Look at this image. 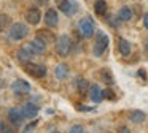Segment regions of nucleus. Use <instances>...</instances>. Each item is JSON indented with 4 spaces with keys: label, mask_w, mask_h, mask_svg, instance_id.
Here are the masks:
<instances>
[{
    "label": "nucleus",
    "mask_w": 148,
    "mask_h": 133,
    "mask_svg": "<svg viewBox=\"0 0 148 133\" xmlns=\"http://www.w3.org/2000/svg\"><path fill=\"white\" fill-rule=\"evenodd\" d=\"M110 46V38L107 37V33H103L102 30L97 32V38L94 41V48H92V54L96 57H102L105 54V51Z\"/></svg>",
    "instance_id": "nucleus-1"
},
{
    "label": "nucleus",
    "mask_w": 148,
    "mask_h": 133,
    "mask_svg": "<svg viewBox=\"0 0 148 133\" xmlns=\"http://www.w3.org/2000/svg\"><path fill=\"white\" fill-rule=\"evenodd\" d=\"M8 35L13 41H21L29 35V27H27L24 22H13L10 25V30H8Z\"/></svg>",
    "instance_id": "nucleus-2"
},
{
    "label": "nucleus",
    "mask_w": 148,
    "mask_h": 133,
    "mask_svg": "<svg viewBox=\"0 0 148 133\" xmlns=\"http://www.w3.org/2000/svg\"><path fill=\"white\" fill-rule=\"evenodd\" d=\"M54 49L61 57H67L72 51V40L69 35H61L54 41Z\"/></svg>",
    "instance_id": "nucleus-3"
},
{
    "label": "nucleus",
    "mask_w": 148,
    "mask_h": 133,
    "mask_svg": "<svg viewBox=\"0 0 148 133\" xmlns=\"http://www.w3.org/2000/svg\"><path fill=\"white\" fill-rule=\"evenodd\" d=\"M78 32H80L81 37L84 38H91L94 33H96V25H94L92 18L89 16H84L78 21Z\"/></svg>",
    "instance_id": "nucleus-4"
},
{
    "label": "nucleus",
    "mask_w": 148,
    "mask_h": 133,
    "mask_svg": "<svg viewBox=\"0 0 148 133\" xmlns=\"http://www.w3.org/2000/svg\"><path fill=\"white\" fill-rule=\"evenodd\" d=\"M58 8L65 16H75L80 10V6L75 0H58Z\"/></svg>",
    "instance_id": "nucleus-5"
},
{
    "label": "nucleus",
    "mask_w": 148,
    "mask_h": 133,
    "mask_svg": "<svg viewBox=\"0 0 148 133\" xmlns=\"http://www.w3.org/2000/svg\"><path fill=\"white\" fill-rule=\"evenodd\" d=\"M24 70H26L27 73H29L30 76H34V78H38V79H42V78H45L46 76V66L45 65H42V63H35V62H29V63H26L24 65Z\"/></svg>",
    "instance_id": "nucleus-6"
},
{
    "label": "nucleus",
    "mask_w": 148,
    "mask_h": 133,
    "mask_svg": "<svg viewBox=\"0 0 148 133\" xmlns=\"http://www.w3.org/2000/svg\"><path fill=\"white\" fill-rule=\"evenodd\" d=\"M26 48L34 54V56H40V54H43L46 51V43H45V41H42L38 37H35L34 40H30L29 43L26 44Z\"/></svg>",
    "instance_id": "nucleus-7"
},
{
    "label": "nucleus",
    "mask_w": 148,
    "mask_h": 133,
    "mask_svg": "<svg viewBox=\"0 0 148 133\" xmlns=\"http://www.w3.org/2000/svg\"><path fill=\"white\" fill-rule=\"evenodd\" d=\"M24 114L21 113V109H18V108H11L10 111H8V122L11 124L13 127H21L24 122Z\"/></svg>",
    "instance_id": "nucleus-8"
},
{
    "label": "nucleus",
    "mask_w": 148,
    "mask_h": 133,
    "mask_svg": "<svg viewBox=\"0 0 148 133\" xmlns=\"http://www.w3.org/2000/svg\"><path fill=\"white\" fill-rule=\"evenodd\" d=\"M26 21L29 22L30 25H37L40 21H42V11H40L38 6H30L26 11Z\"/></svg>",
    "instance_id": "nucleus-9"
},
{
    "label": "nucleus",
    "mask_w": 148,
    "mask_h": 133,
    "mask_svg": "<svg viewBox=\"0 0 148 133\" xmlns=\"http://www.w3.org/2000/svg\"><path fill=\"white\" fill-rule=\"evenodd\" d=\"M11 90L16 95H26L30 92V84L26 79H16V81L11 84Z\"/></svg>",
    "instance_id": "nucleus-10"
},
{
    "label": "nucleus",
    "mask_w": 148,
    "mask_h": 133,
    "mask_svg": "<svg viewBox=\"0 0 148 133\" xmlns=\"http://www.w3.org/2000/svg\"><path fill=\"white\" fill-rule=\"evenodd\" d=\"M43 19H45V24L48 25L49 29L58 27V24H59V14H58V11H56L54 8L46 10V13H45V16H43Z\"/></svg>",
    "instance_id": "nucleus-11"
},
{
    "label": "nucleus",
    "mask_w": 148,
    "mask_h": 133,
    "mask_svg": "<svg viewBox=\"0 0 148 133\" xmlns=\"http://www.w3.org/2000/svg\"><path fill=\"white\" fill-rule=\"evenodd\" d=\"M38 106H37L35 103H32V101H29V103H24L23 106H21V113L24 114V117L26 119H34V117L38 114Z\"/></svg>",
    "instance_id": "nucleus-12"
},
{
    "label": "nucleus",
    "mask_w": 148,
    "mask_h": 133,
    "mask_svg": "<svg viewBox=\"0 0 148 133\" xmlns=\"http://www.w3.org/2000/svg\"><path fill=\"white\" fill-rule=\"evenodd\" d=\"M88 94H89V98H91V101H92V103H100V101L103 100V90L97 84L91 86Z\"/></svg>",
    "instance_id": "nucleus-13"
},
{
    "label": "nucleus",
    "mask_w": 148,
    "mask_h": 133,
    "mask_svg": "<svg viewBox=\"0 0 148 133\" xmlns=\"http://www.w3.org/2000/svg\"><path fill=\"white\" fill-rule=\"evenodd\" d=\"M32 56H34V54L30 52V51L27 49L26 46L16 51V59H18V62H19V63H23V65H26V63L32 62Z\"/></svg>",
    "instance_id": "nucleus-14"
},
{
    "label": "nucleus",
    "mask_w": 148,
    "mask_h": 133,
    "mask_svg": "<svg viewBox=\"0 0 148 133\" xmlns=\"http://www.w3.org/2000/svg\"><path fill=\"white\" fill-rule=\"evenodd\" d=\"M69 71H70V68H69L67 63H59V65L54 66V76L59 79V81L67 79L69 78Z\"/></svg>",
    "instance_id": "nucleus-15"
},
{
    "label": "nucleus",
    "mask_w": 148,
    "mask_h": 133,
    "mask_svg": "<svg viewBox=\"0 0 148 133\" xmlns=\"http://www.w3.org/2000/svg\"><path fill=\"white\" fill-rule=\"evenodd\" d=\"M118 51L123 57H129L132 52V44L129 43L126 38H119L118 40Z\"/></svg>",
    "instance_id": "nucleus-16"
},
{
    "label": "nucleus",
    "mask_w": 148,
    "mask_h": 133,
    "mask_svg": "<svg viewBox=\"0 0 148 133\" xmlns=\"http://www.w3.org/2000/svg\"><path fill=\"white\" fill-rule=\"evenodd\" d=\"M89 82H88V79L84 78H77L75 79V89L78 90V94L80 95H86L88 92H89Z\"/></svg>",
    "instance_id": "nucleus-17"
},
{
    "label": "nucleus",
    "mask_w": 148,
    "mask_h": 133,
    "mask_svg": "<svg viewBox=\"0 0 148 133\" xmlns=\"http://www.w3.org/2000/svg\"><path fill=\"white\" fill-rule=\"evenodd\" d=\"M127 117H129V120L134 122V124H142V122H145V119H147V114H145L143 111H140V109H132V111H129Z\"/></svg>",
    "instance_id": "nucleus-18"
},
{
    "label": "nucleus",
    "mask_w": 148,
    "mask_h": 133,
    "mask_svg": "<svg viewBox=\"0 0 148 133\" xmlns=\"http://www.w3.org/2000/svg\"><path fill=\"white\" fill-rule=\"evenodd\" d=\"M132 16H134V13H132V10L129 8V6H123V8H119L118 19L121 22H129L132 19Z\"/></svg>",
    "instance_id": "nucleus-19"
},
{
    "label": "nucleus",
    "mask_w": 148,
    "mask_h": 133,
    "mask_svg": "<svg viewBox=\"0 0 148 133\" xmlns=\"http://www.w3.org/2000/svg\"><path fill=\"white\" fill-rule=\"evenodd\" d=\"M107 10H108V5H107L105 0H96L94 2V13L97 16H103L107 13Z\"/></svg>",
    "instance_id": "nucleus-20"
},
{
    "label": "nucleus",
    "mask_w": 148,
    "mask_h": 133,
    "mask_svg": "<svg viewBox=\"0 0 148 133\" xmlns=\"http://www.w3.org/2000/svg\"><path fill=\"white\" fill-rule=\"evenodd\" d=\"M37 37H38L42 41H45L46 44L51 43V41H56L54 40V35H53L49 30H38V32H37Z\"/></svg>",
    "instance_id": "nucleus-21"
},
{
    "label": "nucleus",
    "mask_w": 148,
    "mask_h": 133,
    "mask_svg": "<svg viewBox=\"0 0 148 133\" xmlns=\"http://www.w3.org/2000/svg\"><path fill=\"white\" fill-rule=\"evenodd\" d=\"M11 25V18L7 13H0V32H5Z\"/></svg>",
    "instance_id": "nucleus-22"
},
{
    "label": "nucleus",
    "mask_w": 148,
    "mask_h": 133,
    "mask_svg": "<svg viewBox=\"0 0 148 133\" xmlns=\"http://www.w3.org/2000/svg\"><path fill=\"white\" fill-rule=\"evenodd\" d=\"M100 76L103 78V81H105L107 84H113V76H112V73H110L108 68H102V70H100Z\"/></svg>",
    "instance_id": "nucleus-23"
},
{
    "label": "nucleus",
    "mask_w": 148,
    "mask_h": 133,
    "mask_svg": "<svg viewBox=\"0 0 148 133\" xmlns=\"http://www.w3.org/2000/svg\"><path fill=\"white\" fill-rule=\"evenodd\" d=\"M103 98H105V100H116V97H115V92L112 90V89H105V90H103Z\"/></svg>",
    "instance_id": "nucleus-24"
},
{
    "label": "nucleus",
    "mask_w": 148,
    "mask_h": 133,
    "mask_svg": "<svg viewBox=\"0 0 148 133\" xmlns=\"http://www.w3.org/2000/svg\"><path fill=\"white\" fill-rule=\"evenodd\" d=\"M69 133H84V128L81 125H72Z\"/></svg>",
    "instance_id": "nucleus-25"
},
{
    "label": "nucleus",
    "mask_w": 148,
    "mask_h": 133,
    "mask_svg": "<svg viewBox=\"0 0 148 133\" xmlns=\"http://www.w3.org/2000/svg\"><path fill=\"white\" fill-rule=\"evenodd\" d=\"M116 133H131V130H129L126 125H119L118 130H116Z\"/></svg>",
    "instance_id": "nucleus-26"
},
{
    "label": "nucleus",
    "mask_w": 148,
    "mask_h": 133,
    "mask_svg": "<svg viewBox=\"0 0 148 133\" xmlns=\"http://www.w3.org/2000/svg\"><path fill=\"white\" fill-rule=\"evenodd\" d=\"M77 108H78L80 111H91V109H92V108H89V106H83V105H77Z\"/></svg>",
    "instance_id": "nucleus-27"
},
{
    "label": "nucleus",
    "mask_w": 148,
    "mask_h": 133,
    "mask_svg": "<svg viewBox=\"0 0 148 133\" xmlns=\"http://www.w3.org/2000/svg\"><path fill=\"white\" fill-rule=\"evenodd\" d=\"M143 25H145V29L148 30V13H145V14H143Z\"/></svg>",
    "instance_id": "nucleus-28"
},
{
    "label": "nucleus",
    "mask_w": 148,
    "mask_h": 133,
    "mask_svg": "<svg viewBox=\"0 0 148 133\" xmlns=\"http://www.w3.org/2000/svg\"><path fill=\"white\" fill-rule=\"evenodd\" d=\"M49 133H61V132H58V130H51Z\"/></svg>",
    "instance_id": "nucleus-29"
}]
</instances>
